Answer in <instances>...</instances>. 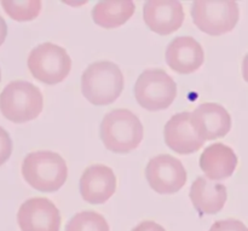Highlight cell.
<instances>
[{"mask_svg":"<svg viewBox=\"0 0 248 231\" xmlns=\"http://www.w3.org/2000/svg\"><path fill=\"white\" fill-rule=\"evenodd\" d=\"M184 17L183 5L176 0H149L143 7L145 24L160 35H170L178 31Z\"/></svg>","mask_w":248,"mask_h":231,"instance_id":"8fae6325","label":"cell"},{"mask_svg":"<svg viewBox=\"0 0 248 231\" xmlns=\"http://www.w3.org/2000/svg\"><path fill=\"white\" fill-rule=\"evenodd\" d=\"M28 69L33 77L46 85L62 82L72 69V58L67 50L53 43L34 47L28 56Z\"/></svg>","mask_w":248,"mask_h":231,"instance_id":"5b68a950","label":"cell"},{"mask_svg":"<svg viewBox=\"0 0 248 231\" xmlns=\"http://www.w3.org/2000/svg\"><path fill=\"white\" fill-rule=\"evenodd\" d=\"M118 186L116 176L110 167L96 164L89 166L80 178V191L86 202L101 205L114 195Z\"/></svg>","mask_w":248,"mask_h":231,"instance_id":"7c38bea8","label":"cell"},{"mask_svg":"<svg viewBox=\"0 0 248 231\" xmlns=\"http://www.w3.org/2000/svg\"><path fill=\"white\" fill-rule=\"evenodd\" d=\"M164 137L167 147L177 154L196 153L205 144L191 127L189 111L176 114L167 121L164 128Z\"/></svg>","mask_w":248,"mask_h":231,"instance_id":"5bb4252c","label":"cell"},{"mask_svg":"<svg viewBox=\"0 0 248 231\" xmlns=\"http://www.w3.org/2000/svg\"><path fill=\"white\" fill-rule=\"evenodd\" d=\"M191 16L201 31L218 36L235 28L240 18V10L234 0H196Z\"/></svg>","mask_w":248,"mask_h":231,"instance_id":"8992f818","label":"cell"},{"mask_svg":"<svg viewBox=\"0 0 248 231\" xmlns=\"http://www.w3.org/2000/svg\"><path fill=\"white\" fill-rule=\"evenodd\" d=\"M21 231H60V210L46 198H31L24 201L17 212Z\"/></svg>","mask_w":248,"mask_h":231,"instance_id":"9c48e42d","label":"cell"},{"mask_svg":"<svg viewBox=\"0 0 248 231\" xmlns=\"http://www.w3.org/2000/svg\"><path fill=\"white\" fill-rule=\"evenodd\" d=\"M132 231H166L164 227L157 224L154 220H144V222L140 223L137 227H135Z\"/></svg>","mask_w":248,"mask_h":231,"instance_id":"7402d4cb","label":"cell"},{"mask_svg":"<svg viewBox=\"0 0 248 231\" xmlns=\"http://www.w3.org/2000/svg\"><path fill=\"white\" fill-rule=\"evenodd\" d=\"M208 231H248L247 227L239 219H223L215 222Z\"/></svg>","mask_w":248,"mask_h":231,"instance_id":"ffe728a7","label":"cell"},{"mask_svg":"<svg viewBox=\"0 0 248 231\" xmlns=\"http://www.w3.org/2000/svg\"><path fill=\"white\" fill-rule=\"evenodd\" d=\"M135 96L142 108L164 110L176 99L177 84L164 69H147L136 81Z\"/></svg>","mask_w":248,"mask_h":231,"instance_id":"52a82bcc","label":"cell"},{"mask_svg":"<svg viewBox=\"0 0 248 231\" xmlns=\"http://www.w3.org/2000/svg\"><path fill=\"white\" fill-rule=\"evenodd\" d=\"M143 125L128 109H114L103 118L101 138L106 148L116 154L135 150L143 139Z\"/></svg>","mask_w":248,"mask_h":231,"instance_id":"3957f363","label":"cell"},{"mask_svg":"<svg viewBox=\"0 0 248 231\" xmlns=\"http://www.w3.org/2000/svg\"><path fill=\"white\" fill-rule=\"evenodd\" d=\"M12 153V140L5 128L0 126V166L10 159Z\"/></svg>","mask_w":248,"mask_h":231,"instance_id":"44dd1931","label":"cell"},{"mask_svg":"<svg viewBox=\"0 0 248 231\" xmlns=\"http://www.w3.org/2000/svg\"><path fill=\"white\" fill-rule=\"evenodd\" d=\"M150 188L159 194H174L186 183V171L181 160L169 154L153 157L145 169Z\"/></svg>","mask_w":248,"mask_h":231,"instance_id":"ba28073f","label":"cell"},{"mask_svg":"<svg viewBox=\"0 0 248 231\" xmlns=\"http://www.w3.org/2000/svg\"><path fill=\"white\" fill-rule=\"evenodd\" d=\"M0 81H1V70H0Z\"/></svg>","mask_w":248,"mask_h":231,"instance_id":"cb8c5ba5","label":"cell"},{"mask_svg":"<svg viewBox=\"0 0 248 231\" xmlns=\"http://www.w3.org/2000/svg\"><path fill=\"white\" fill-rule=\"evenodd\" d=\"M22 176L35 190L53 193L64 185L68 178V167L58 153L38 150L24 157Z\"/></svg>","mask_w":248,"mask_h":231,"instance_id":"6da1fadb","label":"cell"},{"mask_svg":"<svg viewBox=\"0 0 248 231\" xmlns=\"http://www.w3.org/2000/svg\"><path fill=\"white\" fill-rule=\"evenodd\" d=\"M205 61L202 46L193 36H178L167 46L166 62L178 74L196 72Z\"/></svg>","mask_w":248,"mask_h":231,"instance_id":"4fadbf2b","label":"cell"},{"mask_svg":"<svg viewBox=\"0 0 248 231\" xmlns=\"http://www.w3.org/2000/svg\"><path fill=\"white\" fill-rule=\"evenodd\" d=\"M7 35V26L5 19L2 18V16H0V46L4 44L5 39H6Z\"/></svg>","mask_w":248,"mask_h":231,"instance_id":"603a6c76","label":"cell"},{"mask_svg":"<svg viewBox=\"0 0 248 231\" xmlns=\"http://www.w3.org/2000/svg\"><path fill=\"white\" fill-rule=\"evenodd\" d=\"M190 123L196 136L205 143L223 138L232 128V116L218 103H202L190 114Z\"/></svg>","mask_w":248,"mask_h":231,"instance_id":"30bf717a","label":"cell"},{"mask_svg":"<svg viewBox=\"0 0 248 231\" xmlns=\"http://www.w3.org/2000/svg\"><path fill=\"white\" fill-rule=\"evenodd\" d=\"M190 200L200 215H216L224 207L228 199L227 186L207 179L198 177L190 189Z\"/></svg>","mask_w":248,"mask_h":231,"instance_id":"2e32d148","label":"cell"},{"mask_svg":"<svg viewBox=\"0 0 248 231\" xmlns=\"http://www.w3.org/2000/svg\"><path fill=\"white\" fill-rule=\"evenodd\" d=\"M236 154L232 148L223 143H213L206 148L200 156V167L207 179L222 181L229 178L237 166Z\"/></svg>","mask_w":248,"mask_h":231,"instance_id":"9a60e30c","label":"cell"},{"mask_svg":"<svg viewBox=\"0 0 248 231\" xmlns=\"http://www.w3.org/2000/svg\"><path fill=\"white\" fill-rule=\"evenodd\" d=\"M43 108V93L31 82L15 80L0 93V111L11 123H24L35 120Z\"/></svg>","mask_w":248,"mask_h":231,"instance_id":"277c9868","label":"cell"},{"mask_svg":"<svg viewBox=\"0 0 248 231\" xmlns=\"http://www.w3.org/2000/svg\"><path fill=\"white\" fill-rule=\"evenodd\" d=\"M136 11L131 0H108L99 1L92 9V19L102 28L111 29L125 24Z\"/></svg>","mask_w":248,"mask_h":231,"instance_id":"e0dca14e","label":"cell"},{"mask_svg":"<svg viewBox=\"0 0 248 231\" xmlns=\"http://www.w3.org/2000/svg\"><path fill=\"white\" fill-rule=\"evenodd\" d=\"M124 90V74L118 64L99 61L90 64L81 75V92L94 106H108L120 97Z\"/></svg>","mask_w":248,"mask_h":231,"instance_id":"7a4b0ae2","label":"cell"},{"mask_svg":"<svg viewBox=\"0 0 248 231\" xmlns=\"http://www.w3.org/2000/svg\"><path fill=\"white\" fill-rule=\"evenodd\" d=\"M65 231H110L106 218L93 211L79 212L68 222Z\"/></svg>","mask_w":248,"mask_h":231,"instance_id":"d6986e66","label":"cell"},{"mask_svg":"<svg viewBox=\"0 0 248 231\" xmlns=\"http://www.w3.org/2000/svg\"><path fill=\"white\" fill-rule=\"evenodd\" d=\"M1 6L7 16L18 22L33 21L41 11V1L39 0H2Z\"/></svg>","mask_w":248,"mask_h":231,"instance_id":"ac0fdd59","label":"cell"}]
</instances>
